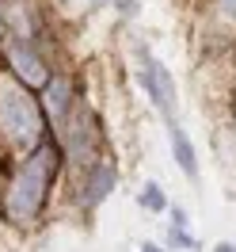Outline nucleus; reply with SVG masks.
I'll use <instances>...</instances> for the list:
<instances>
[{
    "label": "nucleus",
    "instance_id": "1",
    "mask_svg": "<svg viewBox=\"0 0 236 252\" xmlns=\"http://www.w3.org/2000/svg\"><path fill=\"white\" fill-rule=\"evenodd\" d=\"M57 168V145H34V153L23 160V168L12 180V191H8V218L27 225V221L38 218V210L46 206V191H50V176Z\"/></svg>",
    "mask_w": 236,
    "mask_h": 252
},
{
    "label": "nucleus",
    "instance_id": "2",
    "mask_svg": "<svg viewBox=\"0 0 236 252\" xmlns=\"http://www.w3.org/2000/svg\"><path fill=\"white\" fill-rule=\"evenodd\" d=\"M0 126H4V134L12 142L34 145L38 134H42V111H38V103L27 92L8 88V92L0 95Z\"/></svg>",
    "mask_w": 236,
    "mask_h": 252
},
{
    "label": "nucleus",
    "instance_id": "3",
    "mask_svg": "<svg viewBox=\"0 0 236 252\" xmlns=\"http://www.w3.org/2000/svg\"><path fill=\"white\" fill-rule=\"evenodd\" d=\"M137 58H141V77H137V80H141V88L153 95V103H157V107L164 111V119L172 123V119H175V84H172V73H168V69H164L145 46H137Z\"/></svg>",
    "mask_w": 236,
    "mask_h": 252
},
{
    "label": "nucleus",
    "instance_id": "4",
    "mask_svg": "<svg viewBox=\"0 0 236 252\" xmlns=\"http://www.w3.org/2000/svg\"><path fill=\"white\" fill-rule=\"evenodd\" d=\"M4 58H8V65L16 69V77L23 80L27 88H46V84H50L46 62L38 58V50H34L27 38L12 34V38H8V46H4Z\"/></svg>",
    "mask_w": 236,
    "mask_h": 252
},
{
    "label": "nucleus",
    "instance_id": "5",
    "mask_svg": "<svg viewBox=\"0 0 236 252\" xmlns=\"http://www.w3.org/2000/svg\"><path fill=\"white\" fill-rule=\"evenodd\" d=\"M114 184H118V172H114L110 164L92 168V172H88V184H84V206H99L110 191H114Z\"/></svg>",
    "mask_w": 236,
    "mask_h": 252
},
{
    "label": "nucleus",
    "instance_id": "6",
    "mask_svg": "<svg viewBox=\"0 0 236 252\" xmlns=\"http://www.w3.org/2000/svg\"><path fill=\"white\" fill-rule=\"evenodd\" d=\"M172 153L175 160H179V168H183V176L187 180H198V160H194V145H190V138L179 130V126L172 123Z\"/></svg>",
    "mask_w": 236,
    "mask_h": 252
},
{
    "label": "nucleus",
    "instance_id": "7",
    "mask_svg": "<svg viewBox=\"0 0 236 252\" xmlns=\"http://www.w3.org/2000/svg\"><path fill=\"white\" fill-rule=\"evenodd\" d=\"M46 103H50V115L53 119H61L65 111H73L69 103H73V84L69 80H50L46 84Z\"/></svg>",
    "mask_w": 236,
    "mask_h": 252
},
{
    "label": "nucleus",
    "instance_id": "8",
    "mask_svg": "<svg viewBox=\"0 0 236 252\" xmlns=\"http://www.w3.org/2000/svg\"><path fill=\"white\" fill-rule=\"evenodd\" d=\"M137 203H141L145 210H153V214H157V210H168V199H164V191H160L157 184H145L141 195H137Z\"/></svg>",
    "mask_w": 236,
    "mask_h": 252
},
{
    "label": "nucleus",
    "instance_id": "9",
    "mask_svg": "<svg viewBox=\"0 0 236 252\" xmlns=\"http://www.w3.org/2000/svg\"><path fill=\"white\" fill-rule=\"evenodd\" d=\"M168 245H172V249H198V241H194L183 225H172V229H168Z\"/></svg>",
    "mask_w": 236,
    "mask_h": 252
},
{
    "label": "nucleus",
    "instance_id": "10",
    "mask_svg": "<svg viewBox=\"0 0 236 252\" xmlns=\"http://www.w3.org/2000/svg\"><path fill=\"white\" fill-rule=\"evenodd\" d=\"M217 8H221V16L229 19V23H236V0H217Z\"/></svg>",
    "mask_w": 236,
    "mask_h": 252
},
{
    "label": "nucleus",
    "instance_id": "11",
    "mask_svg": "<svg viewBox=\"0 0 236 252\" xmlns=\"http://www.w3.org/2000/svg\"><path fill=\"white\" fill-rule=\"evenodd\" d=\"M213 252H236V245H225V241H221V245H217Z\"/></svg>",
    "mask_w": 236,
    "mask_h": 252
},
{
    "label": "nucleus",
    "instance_id": "12",
    "mask_svg": "<svg viewBox=\"0 0 236 252\" xmlns=\"http://www.w3.org/2000/svg\"><path fill=\"white\" fill-rule=\"evenodd\" d=\"M0 188H4V172H0ZM0 203H8V199H0Z\"/></svg>",
    "mask_w": 236,
    "mask_h": 252
},
{
    "label": "nucleus",
    "instance_id": "13",
    "mask_svg": "<svg viewBox=\"0 0 236 252\" xmlns=\"http://www.w3.org/2000/svg\"><path fill=\"white\" fill-rule=\"evenodd\" d=\"M145 252H160V249H145Z\"/></svg>",
    "mask_w": 236,
    "mask_h": 252
},
{
    "label": "nucleus",
    "instance_id": "14",
    "mask_svg": "<svg viewBox=\"0 0 236 252\" xmlns=\"http://www.w3.org/2000/svg\"><path fill=\"white\" fill-rule=\"evenodd\" d=\"M95 4H103V0H95Z\"/></svg>",
    "mask_w": 236,
    "mask_h": 252
}]
</instances>
